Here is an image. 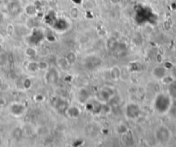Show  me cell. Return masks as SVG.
I'll return each instance as SVG.
<instances>
[{"label": "cell", "instance_id": "cell-6", "mask_svg": "<svg viewBox=\"0 0 176 147\" xmlns=\"http://www.w3.org/2000/svg\"><path fill=\"white\" fill-rule=\"evenodd\" d=\"M2 84H3V83H2V80H1V79H0V87H1V86H2Z\"/></svg>", "mask_w": 176, "mask_h": 147}, {"label": "cell", "instance_id": "cell-1", "mask_svg": "<svg viewBox=\"0 0 176 147\" xmlns=\"http://www.w3.org/2000/svg\"><path fill=\"white\" fill-rule=\"evenodd\" d=\"M140 113V109L138 108V106L135 105V104H129L127 107V115L128 117L129 118H136L138 117Z\"/></svg>", "mask_w": 176, "mask_h": 147}, {"label": "cell", "instance_id": "cell-5", "mask_svg": "<svg viewBox=\"0 0 176 147\" xmlns=\"http://www.w3.org/2000/svg\"><path fill=\"white\" fill-rule=\"evenodd\" d=\"M5 104V100L3 98L0 97V106H3Z\"/></svg>", "mask_w": 176, "mask_h": 147}, {"label": "cell", "instance_id": "cell-2", "mask_svg": "<svg viewBox=\"0 0 176 147\" xmlns=\"http://www.w3.org/2000/svg\"><path fill=\"white\" fill-rule=\"evenodd\" d=\"M24 111V107L21 104H12L10 106V113L16 116L21 115Z\"/></svg>", "mask_w": 176, "mask_h": 147}, {"label": "cell", "instance_id": "cell-3", "mask_svg": "<svg viewBox=\"0 0 176 147\" xmlns=\"http://www.w3.org/2000/svg\"><path fill=\"white\" fill-rule=\"evenodd\" d=\"M75 60H76V55H75V52H68L67 54V63L68 64H74V63H75Z\"/></svg>", "mask_w": 176, "mask_h": 147}, {"label": "cell", "instance_id": "cell-4", "mask_svg": "<svg viewBox=\"0 0 176 147\" xmlns=\"http://www.w3.org/2000/svg\"><path fill=\"white\" fill-rule=\"evenodd\" d=\"M71 16H72L74 18H77V17H78V16H79V11H78V10H77L76 8L72 9V10H71Z\"/></svg>", "mask_w": 176, "mask_h": 147}]
</instances>
